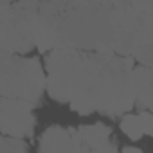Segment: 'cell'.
<instances>
[{
    "mask_svg": "<svg viewBox=\"0 0 153 153\" xmlns=\"http://www.w3.org/2000/svg\"><path fill=\"white\" fill-rule=\"evenodd\" d=\"M34 9L36 4H2L0 42L6 54H24L36 45L33 31Z\"/></svg>",
    "mask_w": 153,
    "mask_h": 153,
    "instance_id": "cell-2",
    "label": "cell"
},
{
    "mask_svg": "<svg viewBox=\"0 0 153 153\" xmlns=\"http://www.w3.org/2000/svg\"><path fill=\"white\" fill-rule=\"evenodd\" d=\"M2 153H27V146L22 139L16 137H2Z\"/></svg>",
    "mask_w": 153,
    "mask_h": 153,
    "instance_id": "cell-7",
    "label": "cell"
},
{
    "mask_svg": "<svg viewBox=\"0 0 153 153\" xmlns=\"http://www.w3.org/2000/svg\"><path fill=\"white\" fill-rule=\"evenodd\" d=\"M40 153H88L83 146V140L78 130L52 126L43 131L40 137Z\"/></svg>",
    "mask_w": 153,
    "mask_h": 153,
    "instance_id": "cell-4",
    "label": "cell"
},
{
    "mask_svg": "<svg viewBox=\"0 0 153 153\" xmlns=\"http://www.w3.org/2000/svg\"><path fill=\"white\" fill-rule=\"evenodd\" d=\"M121 130H123V133H124L126 137H130L131 140H139V139L144 135L140 117H139V115H131V114H126V115L121 119Z\"/></svg>",
    "mask_w": 153,
    "mask_h": 153,
    "instance_id": "cell-6",
    "label": "cell"
},
{
    "mask_svg": "<svg viewBox=\"0 0 153 153\" xmlns=\"http://www.w3.org/2000/svg\"><path fill=\"white\" fill-rule=\"evenodd\" d=\"M47 88V74L36 58H20L18 54H2L0 90L2 97L38 103Z\"/></svg>",
    "mask_w": 153,
    "mask_h": 153,
    "instance_id": "cell-1",
    "label": "cell"
},
{
    "mask_svg": "<svg viewBox=\"0 0 153 153\" xmlns=\"http://www.w3.org/2000/svg\"><path fill=\"white\" fill-rule=\"evenodd\" d=\"M139 117H140V123H142L144 135L153 137V114L151 112H142V114H139Z\"/></svg>",
    "mask_w": 153,
    "mask_h": 153,
    "instance_id": "cell-8",
    "label": "cell"
},
{
    "mask_svg": "<svg viewBox=\"0 0 153 153\" xmlns=\"http://www.w3.org/2000/svg\"><path fill=\"white\" fill-rule=\"evenodd\" d=\"M0 124L2 131L7 137H27L33 133L34 128V115H33V105L20 99H7L2 97L0 106Z\"/></svg>",
    "mask_w": 153,
    "mask_h": 153,
    "instance_id": "cell-3",
    "label": "cell"
},
{
    "mask_svg": "<svg viewBox=\"0 0 153 153\" xmlns=\"http://www.w3.org/2000/svg\"><path fill=\"white\" fill-rule=\"evenodd\" d=\"M83 146L88 153H117L115 146L110 140V128L105 124H92V126H81L78 130Z\"/></svg>",
    "mask_w": 153,
    "mask_h": 153,
    "instance_id": "cell-5",
    "label": "cell"
},
{
    "mask_svg": "<svg viewBox=\"0 0 153 153\" xmlns=\"http://www.w3.org/2000/svg\"><path fill=\"white\" fill-rule=\"evenodd\" d=\"M121 153H142V151H140L139 148H135V146H126Z\"/></svg>",
    "mask_w": 153,
    "mask_h": 153,
    "instance_id": "cell-9",
    "label": "cell"
}]
</instances>
